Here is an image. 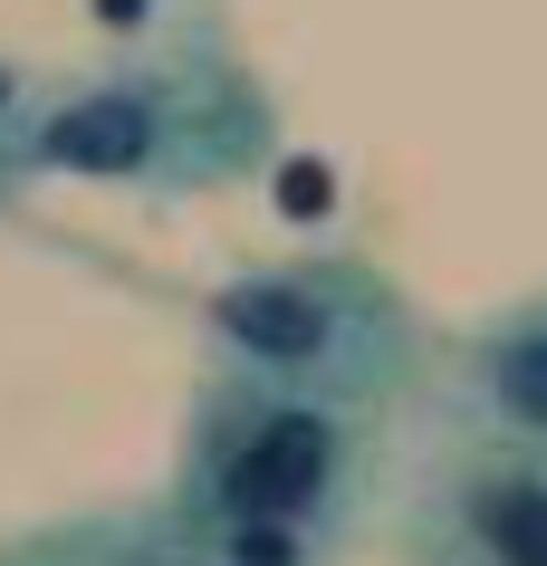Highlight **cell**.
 Masks as SVG:
<instances>
[{"instance_id":"6da1fadb","label":"cell","mask_w":547,"mask_h":566,"mask_svg":"<svg viewBox=\"0 0 547 566\" xmlns=\"http://www.w3.org/2000/svg\"><path fill=\"white\" fill-rule=\"evenodd\" d=\"M375 500V422L307 394L212 375L182 422L173 518L221 566H336Z\"/></svg>"},{"instance_id":"7a4b0ae2","label":"cell","mask_w":547,"mask_h":566,"mask_svg":"<svg viewBox=\"0 0 547 566\" xmlns=\"http://www.w3.org/2000/svg\"><path fill=\"white\" fill-rule=\"evenodd\" d=\"M202 336L221 346V375L307 394V403H336L365 422L432 375V336L413 298L375 260H346V250L231 269L202 298Z\"/></svg>"},{"instance_id":"3957f363","label":"cell","mask_w":547,"mask_h":566,"mask_svg":"<svg viewBox=\"0 0 547 566\" xmlns=\"http://www.w3.org/2000/svg\"><path fill=\"white\" fill-rule=\"evenodd\" d=\"M270 154V106L231 59H182V67H116L96 87L59 96L30 125L20 164L39 174H87V182H145V192H202L231 182Z\"/></svg>"},{"instance_id":"277c9868","label":"cell","mask_w":547,"mask_h":566,"mask_svg":"<svg viewBox=\"0 0 547 566\" xmlns=\"http://www.w3.org/2000/svg\"><path fill=\"white\" fill-rule=\"evenodd\" d=\"M403 566H547V451L442 422L395 509Z\"/></svg>"},{"instance_id":"5b68a950","label":"cell","mask_w":547,"mask_h":566,"mask_svg":"<svg viewBox=\"0 0 547 566\" xmlns=\"http://www.w3.org/2000/svg\"><path fill=\"white\" fill-rule=\"evenodd\" d=\"M442 413L471 422V432H499V442L547 451V289L490 307L452 336V365H442Z\"/></svg>"},{"instance_id":"8992f818","label":"cell","mask_w":547,"mask_h":566,"mask_svg":"<svg viewBox=\"0 0 547 566\" xmlns=\"http://www.w3.org/2000/svg\"><path fill=\"white\" fill-rule=\"evenodd\" d=\"M0 566H221L202 537H182L164 509H116V518H49L10 537Z\"/></svg>"},{"instance_id":"52a82bcc","label":"cell","mask_w":547,"mask_h":566,"mask_svg":"<svg viewBox=\"0 0 547 566\" xmlns=\"http://www.w3.org/2000/svg\"><path fill=\"white\" fill-rule=\"evenodd\" d=\"M96 10H106L116 30H125V20H145V0H96Z\"/></svg>"},{"instance_id":"ba28073f","label":"cell","mask_w":547,"mask_h":566,"mask_svg":"<svg viewBox=\"0 0 547 566\" xmlns=\"http://www.w3.org/2000/svg\"><path fill=\"white\" fill-rule=\"evenodd\" d=\"M10 106H20V77L0 67V125H10ZM0 145H10V135H0Z\"/></svg>"}]
</instances>
